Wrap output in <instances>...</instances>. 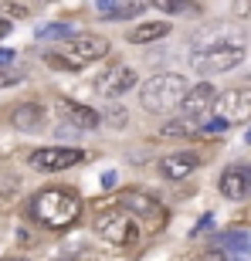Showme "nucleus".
I'll use <instances>...</instances> for the list:
<instances>
[{"mask_svg":"<svg viewBox=\"0 0 251 261\" xmlns=\"http://www.w3.org/2000/svg\"><path fill=\"white\" fill-rule=\"evenodd\" d=\"M7 34H10V20H7V17H4V14H0V41L7 38Z\"/></svg>","mask_w":251,"mask_h":261,"instance_id":"nucleus-29","label":"nucleus"},{"mask_svg":"<svg viewBox=\"0 0 251 261\" xmlns=\"http://www.w3.org/2000/svg\"><path fill=\"white\" fill-rule=\"evenodd\" d=\"M119 207L133 214L136 224H139V227H146V231H163V227H166V207L156 200V197H149V194L126 190L122 200H119Z\"/></svg>","mask_w":251,"mask_h":261,"instance_id":"nucleus-4","label":"nucleus"},{"mask_svg":"<svg viewBox=\"0 0 251 261\" xmlns=\"http://www.w3.org/2000/svg\"><path fill=\"white\" fill-rule=\"evenodd\" d=\"M0 7H4V10H0V14H4V17H7V20H20V17H28V10L20 7V4H14V0H4Z\"/></svg>","mask_w":251,"mask_h":261,"instance_id":"nucleus-24","label":"nucleus"},{"mask_svg":"<svg viewBox=\"0 0 251 261\" xmlns=\"http://www.w3.org/2000/svg\"><path fill=\"white\" fill-rule=\"evenodd\" d=\"M106 122L112 129H122L126 122H129V112H126L122 106H109V112H106Z\"/></svg>","mask_w":251,"mask_h":261,"instance_id":"nucleus-23","label":"nucleus"},{"mask_svg":"<svg viewBox=\"0 0 251 261\" xmlns=\"http://www.w3.org/2000/svg\"><path fill=\"white\" fill-rule=\"evenodd\" d=\"M116 184V173H102V187H112Z\"/></svg>","mask_w":251,"mask_h":261,"instance_id":"nucleus-30","label":"nucleus"},{"mask_svg":"<svg viewBox=\"0 0 251 261\" xmlns=\"http://www.w3.org/2000/svg\"><path fill=\"white\" fill-rule=\"evenodd\" d=\"M214 244H217L221 251H231V254H248L251 251V231L248 227H231V231L217 234Z\"/></svg>","mask_w":251,"mask_h":261,"instance_id":"nucleus-17","label":"nucleus"},{"mask_svg":"<svg viewBox=\"0 0 251 261\" xmlns=\"http://www.w3.org/2000/svg\"><path fill=\"white\" fill-rule=\"evenodd\" d=\"M231 10H234V17H251V0H234Z\"/></svg>","mask_w":251,"mask_h":261,"instance_id":"nucleus-26","label":"nucleus"},{"mask_svg":"<svg viewBox=\"0 0 251 261\" xmlns=\"http://www.w3.org/2000/svg\"><path fill=\"white\" fill-rule=\"evenodd\" d=\"M200 166V156L190 153V149H180V153H166L160 160V176L163 180H187Z\"/></svg>","mask_w":251,"mask_h":261,"instance_id":"nucleus-14","label":"nucleus"},{"mask_svg":"<svg viewBox=\"0 0 251 261\" xmlns=\"http://www.w3.org/2000/svg\"><path fill=\"white\" fill-rule=\"evenodd\" d=\"M211 224H214V214H204L200 217V224L190 231V238H197V234H204V231H211Z\"/></svg>","mask_w":251,"mask_h":261,"instance_id":"nucleus-27","label":"nucleus"},{"mask_svg":"<svg viewBox=\"0 0 251 261\" xmlns=\"http://www.w3.org/2000/svg\"><path fill=\"white\" fill-rule=\"evenodd\" d=\"M197 126H200V122H193V119H187V116H177V119H170V122L160 126V136H163V139H184V136L197 133Z\"/></svg>","mask_w":251,"mask_h":261,"instance_id":"nucleus-19","label":"nucleus"},{"mask_svg":"<svg viewBox=\"0 0 251 261\" xmlns=\"http://www.w3.org/2000/svg\"><path fill=\"white\" fill-rule=\"evenodd\" d=\"M4 82H7V75H4V68H0V85H4Z\"/></svg>","mask_w":251,"mask_h":261,"instance_id":"nucleus-31","label":"nucleus"},{"mask_svg":"<svg viewBox=\"0 0 251 261\" xmlns=\"http://www.w3.org/2000/svg\"><path fill=\"white\" fill-rule=\"evenodd\" d=\"M95 234L112 248H133L139 241V224L129 211H106L95 217Z\"/></svg>","mask_w":251,"mask_h":261,"instance_id":"nucleus-3","label":"nucleus"},{"mask_svg":"<svg viewBox=\"0 0 251 261\" xmlns=\"http://www.w3.org/2000/svg\"><path fill=\"white\" fill-rule=\"evenodd\" d=\"M190 88L184 75H177V71H163V75H153L146 78L143 85H139V106L146 112H156V116H166L170 109L180 106V98L184 92Z\"/></svg>","mask_w":251,"mask_h":261,"instance_id":"nucleus-2","label":"nucleus"},{"mask_svg":"<svg viewBox=\"0 0 251 261\" xmlns=\"http://www.w3.org/2000/svg\"><path fill=\"white\" fill-rule=\"evenodd\" d=\"M146 4L160 14H166V17H197L200 14L197 0H146Z\"/></svg>","mask_w":251,"mask_h":261,"instance_id":"nucleus-18","label":"nucleus"},{"mask_svg":"<svg viewBox=\"0 0 251 261\" xmlns=\"http://www.w3.org/2000/svg\"><path fill=\"white\" fill-rule=\"evenodd\" d=\"M146 4H139V0H129V4H119L116 10H112V20H129V17H143Z\"/></svg>","mask_w":251,"mask_h":261,"instance_id":"nucleus-22","label":"nucleus"},{"mask_svg":"<svg viewBox=\"0 0 251 261\" xmlns=\"http://www.w3.org/2000/svg\"><path fill=\"white\" fill-rule=\"evenodd\" d=\"M85 160V149H75V146H41L28 156L31 170L38 173H58V170H71Z\"/></svg>","mask_w":251,"mask_h":261,"instance_id":"nucleus-6","label":"nucleus"},{"mask_svg":"<svg viewBox=\"0 0 251 261\" xmlns=\"http://www.w3.org/2000/svg\"><path fill=\"white\" fill-rule=\"evenodd\" d=\"M44 65L55 68V71H82V65L71 58H65L61 51H44Z\"/></svg>","mask_w":251,"mask_h":261,"instance_id":"nucleus-20","label":"nucleus"},{"mask_svg":"<svg viewBox=\"0 0 251 261\" xmlns=\"http://www.w3.org/2000/svg\"><path fill=\"white\" fill-rule=\"evenodd\" d=\"M211 116L224 119L228 126L248 122V119H251V88H248V85H234V88H224V92H217Z\"/></svg>","mask_w":251,"mask_h":261,"instance_id":"nucleus-5","label":"nucleus"},{"mask_svg":"<svg viewBox=\"0 0 251 261\" xmlns=\"http://www.w3.org/2000/svg\"><path fill=\"white\" fill-rule=\"evenodd\" d=\"M244 143H251V129H248V136H244Z\"/></svg>","mask_w":251,"mask_h":261,"instance_id":"nucleus-32","label":"nucleus"},{"mask_svg":"<svg viewBox=\"0 0 251 261\" xmlns=\"http://www.w3.org/2000/svg\"><path fill=\"white\" fill-rule=\"evenodd\" d=\"M7 261H28V258H7Z\"/></svg>","mask_w":251,"mask_h":261,"instance_id":"nucleus-33","label":"nucleus"},{"mask_svg":"<svg viewBox=\"0 0 251 261\" xmlns=\"http://www.w3.org/2000/svg\"><path fill=\"white\" fill-rule=\"evenodd\" d=\"M217 190H221V197H228V200L241 203L251 197V163H234L228 166L221 176H217Z\"/></svg>","mask_w":251,"mask_h":261,"instance_id":"nucleus-12","label":"nucleus"},{"mask_svg":"<svg viewBox=\"0 0 251 261\" xmlns=\"http://www.w3.org/2000/svg\"><path fill=\"white\" fill-rule=\"evenodd\" d=\"M214 98H217V88H214L211 82H197V85H190L184 92V98H180L177 109H180V116L193 119V122H204L214 109Z\"/></svg>","mask_w":251,"mask_h":261,"instance_id":"nucleus-10","label":"nucleus"},{"mask_svg":"<svg viewBox=\"0 0 251 261\" xmlns=\"http://www.w3.org/2000/svg\"><path fill=\"white\" fill-rule=\"evenodd\" d=\"M170 31V20H139L136 28L126 31V41L129 44H153V41H163Z\"/></svg>","mask_w":251,"mask_h":261,"instance_id":"nucleus-16","label":"nucleus"},{"mask_svg":"<svg viewBox=\"0 0 251 261\" xmlns=\"http://www.w3.org/2000/svg\"><path fill=\"white\" fill-rule=\"evenodd\" d=\"M119 7V0H95V10L98 17H112V10Z\"/></svg>","mask_w":251,"mask_h":261,"instance_id":"nucleus-25","label":"nucleus"},{"mask_svg":"<svg viewBox=\"0 0 251 261\" xmlns=\"http://www.w3.org/2000/svg\"><path fill=\"white\" fill-rule=\"evenodd\" d=\"M10 65H14V51L4 48V51H0V68H10Z\"/></svg>","mask_w":251,"mask_h":261,"instance_id":"nucleus-28","label":"nucleus"},{"mask_svg":"<svg viewBox=\"0 0 251 261\" xmlns=\"http://www.w3.org/2000/svg\"><path fill=\"white\" fill-rule=\"evenodd\" d=\"M55 112L65 126L71 129H98L102 126V116H98L92 106H82V102H71V98H58L55 102Z\"/></svg>","mask_w":251,"mask_h":261,"instance_id":"nucleus-13","label":"nucleus"},{"mask_svg":"<svg viewBox=\"0 0 251 261\" xmlns=\"http://www.w3.org/2000/svg\"><path fill=\"white\" fill-rule=\"evenodd\" d=\"M28 214L34 224L48 227V231H68L82 217V197L71 187H48L31 197Z\"/></svg>","mask_w":251,"mask_h":261,"instance_id":"nucleus-1","label":"nucleus"},{"mask_svg":"<svg viewBox=\"0 0 251 261\" xmlns=\"http://www.w3.org/2000/svg\"><path fill=\"white\" fill-rule=\"evenodd\" d=\"M61 55L71 61H78V65L85 68L92 65V61H102L109 55V41L98 38V34H68L65 41H61Z\"/></svg>","mask_w":251,"mask_h":261,"instance_id":"nucleus-8","label":"nucleus"},{"mask_svg":"<svg viewBox=\"0 0 251 261\" xmlns=\"http://www.w3.org/2000/svg\"><path fill=\"white\" fill-rule=\"evenodd\" d=\"M139 85V71L133 65H122V61H112V65L95 78V92L102 98H119L126 92H133Z\"/></svg>","mask_w":251,"mask_h":261,"instance_id":"nucleus-9","label":"nucleus"},{"mask_svg":"<svg viewBox=\"0 0 251 261\" xmlns=\"http://www.w3.org/2000/svg\"><path fill=\"white\" fill-rule=\"evenodd\" d=\"M10 122H14V129H20V133H41L44 122H48V116H44V106H38V102H24V106L14 109Z\"/></svg>","mask_w":251,"mask_h":261,"instance_id":"nucleus-15","label":"nucleus"},{"mask_svg":"<svg viewBox=\"0 0 251 261\" xmlns=\"http://www.w3.org/2000/svg\"><path fill=\"white\" fill-rule=\"evenodd\" d=\"M68 34H75L71 24H44V28L38 31V41H65Z\"/></svg>","mask_w":251,"mask_h":261,"instance_id":"nucleus-21","label":"nucleus"},{"mask_svg":"<svg viewBox=\"0 0 251 261\" xmlns=\"http://www.w3.org/2000/svg\"><path fill=\"white\" fill-rule=\"evenodd\" d=\"M248 48H207V51H193L190 65L200 71V75H224V71H234V68L244 61Z\"/></svg>","mask_w":251,"mask_h":261,"instance_id":"nucleus-7","label":"nucleus"},{"mask_svg":"<svg viewBox=\"0 0 251 261\" xmlns=\"http://www.w3.org/2000/svg\"><path fill=\"white\" fill-rule=\"evenodd\" d=\"M207 48H248V38L231 24H211L193 38V51H207Z\"/></svg>","mask_w":251,"mask_h":261,"instance_id":"nucleus-11","label":"nucleus"}]
</instances>
